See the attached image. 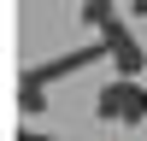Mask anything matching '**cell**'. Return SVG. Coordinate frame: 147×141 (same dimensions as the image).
<instances>
[{
  "mask_svg": "<svg viewBox=\"0 0 147 141\" xmlns=\"http://www.w3.org/2000/svg\"><path fill=\"white\" fill-rule=\"evenodd\" d=\"M12 141H53V135H41V129H30V124H18V129H12Z\"/></svg>",
  "mask_w": 147,
  "mask_h": 141,
  "instance_id": "cell-5",
  "label": "cell"
},
{
  "mask_svg": "<svg viewBox=\"0 0 147 141\" xmlns=\"http://www.w3.org/2000/svg\"><path fill=\"white\" fill-rule=\"evenodd\" d=\"M106 6H112V0H106Z\"/></svg>",
  "mask_w": 147,
  "mask_h": 141,
  "instance_id": "cell-7",
  "label": "cell"
},
{
  "mask_svg": "<svg viewBox=\"0 0 147 141\" xmlns=\"http://www.w3.org/2000/svg\"><path fill=\"white\" fill-rule=\"evenodd\" d=\"M18 112H24V117H41V112H47V88H41L35 77H18Z\"/></svg>",
  "mask_w": 147,
  "mask_h": 141,
  "instance_id": "cell-4",
  "label": "cell"
},
{
  "mask_svg": "<svg viewBox=\"0 0 147 141\" xmlns=\"http://www.w3.org/2000/svg\"><path fill=\"white\" fill-rule=\"evenodd\" d=\"M94 117L100 124H147V82H124V77H112L100 94H94Z\"/></svg>",
  "mask_w": 147,
  "mask_h": 141,
  "instance_id": "cell-1",
  "label": "cell"
},
{
  "mask_svg": "<svg viewBox=\"0 0 147 141\" xmlns=\"http://www.w3.org/2000/svg\"><path fill=\"white\" fill-rule=\"evenodd\" d=\"M129 18H147V0H129Z\"/></svg>",
  "mask_w": 147,
  "mask_h": 141,
  "instance_id": "cell-6",
  "label": "cell"
},
{
  "mask_svg": "<svg viewBox=\"0 0 147 141\" xmlns=\"http://www.w3.org/2000/svg\"><path fill=\"white\" fill-rule=\"evenodd\" d=\"M100 41H106L112 70H118L124 82H141V77H147V53H141V41H136V35H129V23H124V18H112V23H106V30H100Z\"/></svg>",
  "mask_w": 147,
  "mask_h": 141,
  "instance_id": "cell-2",
  "label": "cell"
},
{
  "mask_svg": "<svg viewBox=\"0 0 147 141\" xmlns=\"http://www.w3.org/2000/svg\"><path fill=\"white\" fill-rule=\"evenodd\" d=\"M94 59H112V53H106V41H100V35H94L88 47H71V53H53V59H41V65H30L24 77H35V82L47 88V82H59V77H77V70H88Z\"/></svg>",
  "mask_w": 147,
  "mask_h": 141,
  "instance_id": "cell-3",
  "label": "cell"
}]
</instances>
